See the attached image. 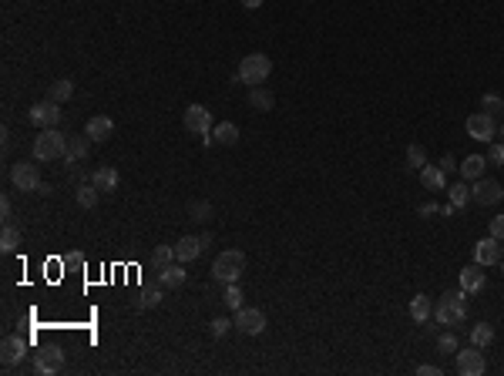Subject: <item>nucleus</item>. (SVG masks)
<instances>
[{
  "label": "nucleus",
  "instance_id": "38",
  "mask_svg": "<svg viewBox=\"0 0 504 376\" xmlns=\"http://www.w3.org/2000/svg\"><path fill=\"white\" fill-rule=\"evenodd\" d=\"M232 326H235L232 319H226V316H215V319L209 323V333H212L215 339H222V336H226V333H229V329H232Z\"/></svg>",
  "mask_w": 504,
  "mask_h": 376
},
{
  "label": "nucleus",
  "instance_id": "14",
  "mask_svg": "<svg viewBox=\"0 0 504 376\" xmlns=\"http://www.w3.org/2000/svg\"><path fill=\"white\" fill-rule=\"evenodd\" d=\"M91 185L98 188L101 195H111V192H118V185H122V175H118V168H111V165H101L91 172Z\"/></svg>",
  "mask_w": 504,
  "mask_h": 376
},
{
  "label": "nucleus",
  "instance_id": "40",
  "mask_svg": "<svg viewBox=\"0 0 504 376\" xmlns=\"http://www.w3.org/2000/svg\"><path fill=\"white\" fill-rule=\"evenodd\" d=\"M437 168H440V172H444V175H451V172H457V168H461V165H457V161H454V155H444V158H440V161H437Z\"/></svg>",
  "mask_w": 504,
  "mask_h": 376
},
{
  "label": "nucleus",
  "instance_id": "22",
  "mask_svg": "<svg viewBox=\"0 0 504 376\" xmlns=\"http://www.w3.org/2000/svg\"><path fill=\"white\" fill-rule=\"evenodd\" d=\"M185 269L182 266H165V269H158V282H162V289H178V286H185Z\"/></svg>",
  "mask_w": 504,
  "mask_h": 376
},
{
  "label": "nucleus",
  "instance_id": "19",
  "mask_svg": "<svg viewBox=\"0 0 504 376\" xmlns=\"http://www.w3.org/2000/svg\"><path fill=\"white\" fill-rule=\"evenodd\" d=\"M484 168H487V158L484 155H467L464 161H461V178L464 181H478V178H484Z\"/></svg>",
  "mask_w": 504,
  "mask_h": 376
},
{
  "label": "nucleus",
  "instance_id": "43",
  "mask_svg": "<svg viewBox=\"0 0 504 376\" xmlns=\"http://www.w3.org/2000/svg\"><path fill=\"white\" fill-rule=\"evenodd\" d=\"M417 376H444V373H440V366H424V363H420V366H417Z\"/></svg>",
  "mask_w": 504,
  "mask_h": 376
},
{
  "label": "nucleus",
  "instance_id": "5",
  "mask_svg": "<svg viewBox=\"0 0 504 376\" xmlns=\"http://www.w3.org/2000/svg\"><path fill=\"white\" fill-rule=\"evenodd\" d=\"M10 181H14V188H21V192H37L44 181H41V168L34 165V161H17L14 168H10Z\"/></svg>",
  "mask_w": 504,
  "mask_h": 376
},
{
  "label": "nucleus",
  "instance_id": "32",
  "mask_svg": "<svg viewBox=\"0 0 504 376\" xmlns=\"http://www.w3.org/2000/svg\"><path fill=\"white\" fill-rule=\"evenodd\" d=\"M162 299H165L162 289H142V293L135 296V306H138V309H155V306H162Z\"/></svg>",
  "mask_w": 504,
  "mask_h": 376
},
{
  "label": "nucleus",
  "instance_id": "13",
  "mask_svg": "<svg viewBox=\"0 0 504 376\" xmlns=\"http://www.w3.org/2000/svg\"><path fill=\"white\" fill-rule=\"evenodd\" d=\"M474 262H478V266H498V262H501V242H498L494 235L478 239V242H474Z\"/></svg>",
  "mask_w": 504,
  "mask_h": 376
},
{
  "label": "nucleus",
  "instance_id": "39",
  "mask_svg": "<svg viewBox=\"0 0 504 376\" xmlns=\"http://www.w3.org/2000/svg\"><path fill=\"white\" fill-rule=\"evenodd\" d=\"M487 165H501L504 168V145H498V141H491V148H487Z\"/></svg>",
  "mask_w": 504,
  "mask_h": 376
},
{
  "label": "nucleus",
  "instance_id": "3",
  "mask_svg": "<svg viewBox=\"0 0 504 376\" xmlns=\"http://www.w3.org/2000/svg\"><path fill=\"white\" fill-rule=\"evenodd\" d=\"M68 155V138L57 131V128H44L37 138H34V158L37 161H57Z\"/></svg>",
  "mask_w": 504,
  "mask_h": 376
},
{
  "label": "nucleus",
  "instance_id": "25",
  "mask_svg": "<svg viewBox=\"0 0 504 376\" xmlns=\"http://www.w3.org/2000/svg\"><path fill=\"white\" fill-rule=\"evenodd\" d=\"M212 138H215V145H226V148H232V145L239 141V128L232 125V121H222V125L212 128Z\"/></svg>",
  "mask_w": 504,
  "mask_h": 376
},
{
  "label": "nucleus",
  "instance_id": "45",
  "mask_svg": "<svg viewBox=\"0 0 504 376\" xmlns=\"http://www.w3.org/2000/svg\"><path fill=\"white\" fill-rule=\"evenodd\" d=\"M239 3H242V7H246V10H259V7H262V3H266V0H239Z\"/></svg>",
  "mask_w": 504,
  "mask_h": 376
},
{
  "label": "nucleus",
  "instance_id": "17",
  "mask_svg": "<svg viewBox=\"0 0 504 376\" xmlns=\"http://www.w3.org/2000/svg\"><path fill=\"white\" fill-rule=\"evenodd\" d=\"M84 135L91 138V141H111V135H115V121L111 118H104V115H95L88 125H84Z\"/></svg>",
  "mask_w": 504,
  "mask_h": 376
},
{
  "label": "nucleus",
  "instance_id": "31",
  "mask_svg": "<svg viewBox=\"0 0 504 376\" xmlns=\"http://www.w3.org/2000/svg\"><path fill=\"white\" fill-rule=\"evenodd\" d=\"M172 262H175V246H155V252H151V266L155 269H165Z\"/></svg>",
  "mask_w": 504,
  "mask_h": 376
},
{
  "label": "nucleus",
  "instance_id": "6",
  "mask_svg": "<svg viewBox=\"0 0 504 376\" xmlns=\"http://www.w3.org/2000/svg\"><path fill=\"white\" fill-rule=\"evenodd\" d=\"M182 125L188 135H209L212 131V111L205 104H188L185 115H182Z\"/></svg>",
  "mask_w": 504,
  "mask_h": 376
},
{
  "label": "nucleus",
  "instance_id": "42",
  "mask_svg": "<svg viewBox=\"0 0 504 376\" xmlns=\"http://www.w3.org/2000/svg\"><path fill=\"white\" fill-rule=\"evenodd\" d=\"M10 215H14V205H10V199L3 195V199H0V219H3V226L10 222Z\"/></svg>",
  "mask_w": 504,
  "mask_h": 376
},
{
  "label": "nucleus",
  "instance_id": "12",
  "mask_svg": "<svg viewBox=\"0 0 504 376\" xmlns=\"http://www.w3.org/2000/svg\"><path fill=\"white\" fill-rule=\"evenodd\" d=\"M454 366H457L461 376H481L487 370V363H484V356H481V346H474V350H457Z\"/></svg>",
  "mask_w": 504,
  "mask_h": 376
},
{
  "label": "nucleus",
  "instance_id": "36",
  "mask_svg": "<svg viewBox=\"0 0 504 376\" xmlns=\"http://www.w3.org/2000/svg\"><path fill=\"white\" fill-rule=\"evenodd\" d=\"M188 219H195V222L212 219V201H192V205H188Z\"/></svg>",
  "mask_w": 504,
  "mask_h": 376
},
{
  "label": "nucleus",
  "instance_id": "47",
  "mask_svg": "<svg viewBox=\"0 0 504 376\" xmlns=\"http://www.w3.org/2000/svg\"><path fill=\"white\" fill-rule=\"evenodd\" d=\"M501 135H504V128H501Z\"/></svg>",
  "mask_w": 504,
  "mask_h": 376
},
{
  "label": "nucleus",
  "instance_id": "16",
  "mask_svg": "<svg viewBox=\"0 0 504 376\" xmlns=\"http://www.w3.org/2000/svg\"><path fill=\"white\" fill-rule=\"evenodd\" d=\"M487 286V276H484V266H467V269H461V289L467 293V296H474V293H481Z\"/></svg>",
  "mask_w": 504,
  "mask_h": 376
},
{
  "label": "nucleus",
  "instance_id": "18",
  "mask_svg": "<svg viewBox=\"0 0 504 376\" xmlns=\"http://www.w3.org/2000/svg\"><path fill=\"white\" fill-rule=\"evenodd\" d=\"M205 249V242H202V235H182L175 246V259L178 262H195Z\"/></svg>",
  "mask_w": 504,
  "mask_h": 376
},
{
  "label": "nucleus",
  "instance_id": "4",
  "mask_svg": "<svg viewBox=\"0 0 504 376\" xmlns=\"http://www.w3.org/2000/svg\"><path fill=\"white\" fill-rule=\"evenodd\" d=\"M246 273V255L239 249H226L215 255V262H212V276L219 279V282H239V276Z\"/></svg>",
  "mask_w": 504,
  "mask_h": 376
},
{
  "label": "nucleus",
  "instance_id": "23",
  "mask_svg": "<svg viewBox=\"0 0 504 376\" xmlns=\"http://www.w3.org/2000/svg\"><path fill=\"white\" fill-rule=\"evenodd\" d=\"M430 316H434V306H430L427 296H424V293L414 296V299H410V319L424 326V323H430Z\"/></svg>",
  "mask_w": 504,
  "mask_h": 376
},
{
  "label": "nucleus",
  "instance_id": "44",
  "mask_svg": "<svg viewBox=\"0 0 504 376\" xmlns=\"http://www.w3.org/2000/svg\"><path fill=\"white\" fill-rule=\"evenodd\" d=\"M437 212H440V208H437L434 201H427V205H420V215H424V219H430V215H437Z\"/></svg>",
  "mask_w": 504,
  "mask_h": 376
},
{
  "label": "nucleus",
  "instance_id": "37",
  "mask_svg": "<svg viewBox=\"0 0 504 376\" xmlns=\"http://www.w3.org/2000/svg\"><path fill=\"white\" fill-rule=\"evenodd\" d=\"M437 353H440V356L457 353V336H454V333H440V336H437Z\"/></svg>",
  "mask_w": 504,
  "mask_h": 376
},
{
  "label": "nucleus",
  "instance_id": "7",
  "mask_svg": "<svg viewBox=\"0 0 504 376\" xmlns=\"http://www.w3.org/2000/svg\"><path fill=\"white\" fill-rule=\"evenodd\" d=\"M467 138H474V141H484V145H491L494 141V135H498V125H494V118L491 115H484V111H474L471 118H467Z\"/></svg>",
  "mask_w": 504,
  "mask_h": 376
},
{
  "label": "nucleus",
  "instance_id": "41",
  "mask_svg": "<svg viewBox=\"0 0 504 376\" xmlns=\"http://www.w3.org/2000/svg\"><path fill=\"white\" fill-rule=\"evenodd\" d=\"M491 235H494L498 242H504V215H494V219H491Z\"/></svg>",
  "mask_w": 504,
  "mask_h": 376
},
{
  "label": "nucleus",
  "instance_id": "10",
  "mask_svg": "<svg viewBox=\"0 0 504 376\" xmlns=\"http://www.w3.org/2000/svg\"><path fill=\"white\" fill-rule=\"evenodd\" d=\"M30 125L34 128H57V121H61V104H54V101H37L34 108H30Z\"/></svg>",
  "mask_w": 504,
  "mask_h": 376
},
{
  "label": "nucleus",
  "instance_id": "33",
  "mask_svg": "<svg viewBox=\"0 0 504 376\" xmlns=\"http://www.w3.org/2000/svg\"><path fill=\"white\" fill-rule=\"evenodd\" d=\"M407 165L414 168V172H420L424 165H427V151H424V145H407Z\"/></svg>",
  "mask_w": 504,
  "mask_h": 376
},
{
  "label": "nucleus",
  "instance_id": "30",
  "mask_svg": "<svg viewBox=\"0 0 504 376\" xmlns=\"http://www.w3.org/2000/svg\"><path fill=\"white\" fill-rule=\"evenodd\" d=\"M17 246H21V228H14L10 222H7L3 232H0V252H3V255H10Z\"/></svg>",
  "mask_w": 504,
  "mask_h": 376
},
{
  "label": "nucleus",
  "instance_id": "28",
  "mask_svg": "<svg viewBox=\"0 0 504 376\" xmlns=\"http://www.w3.org/2000/svg\"><path fill=\"white\" fill-rule=\"evenodd\" d=\"M491 343H494V326H491V323H478V326H471V346L487 350Z\"/></svg>",
  "mask_w": 504,
  "mask_h": 376
},
{
  "label": "nucleus",
  "instance_id": "20",
  "mask_svg": "<svg viewBox=\"0 0 504 376\" xmlns=\"http://www.w3.org/2000/svg\"><path fill=\"white\" fill-rule=\"evenodd\" d=\"M420 185H424L427 192H444V188H447V175H444L437 165H424V168H420Z\"/></svg>",
  "mask_w": 504,
  "mask_h": 376
},
{
  "label": "nucleus",
  "instance_id": "15",
  "mask_svg": "<svg viewBox=\"0 0 504 376\" xmlns=\"http://www.w3.org/2000/svg\"><path fill=\"white\" fill-rule=\"evenodd\" d=\"M24 353H27L24 336H7L3 346H0V363H3V366H17V363L24 359Z\"/></svg>",
  "mask_w": 504,
  "mask_h": 376
},
{
  "label": "nucleus",
  "instance_id": "29",
  "mask_svg": "<svg viewBox=\"0 0 504 376\" xmlns=\"http://www.w3.org/2000/svg\"><path fill=\"white\" fill-rule=\"evenodd\" d=\"M98 195H101V192L91 185V181H81V185H77V205H81V208H88V212H91V208L98 205Z\"/></svg>",
  "mask_w": 504,
  "mask_h": 376
},
{
  "label": "nucleus",
  "instance_id": "24",
  "mask_svg": "<svg viewBox=\"0 0 504 376\" xmlns=\"http://www.w3.org/2000/svg\"><path fill=\"white\" fill-rule=\"evenodd\" d=\"M447 192H451V205H457V212H461L464 205L474 201V195H471V181H454V185H447Z\"/></svg>",
  "mask_w": 504,
  "mask_h": 376
},
{
  "label": "nucleus",
  "instance_id": "35",
  "mask_svg": "<svg viewBox=\"0 0 504 376\" xmlns=\"http://www.w3.org/2000/svg\"><path fill=\"white\" fill-rule=\"evenodd\" d=\"M481 108H484V115H491V118H498V115H504V98H498V95H484L481 98Z\"/></svg>",
  "mask_w": 504,
  "mask_h": 376
},
{
  "label": "nucleus",
  "instance_id": "8",
  "mask_svg": "<svg viewBox=\"0 0 504 376\" xmlns=\"http://www.w3.org/2000/svg\"><path fill=\"white\" fill-rule=\"evenodd\" d=\"M57 370H64V350L61 346H44L34 356V373L37 376H54Z\"/></svg>",
  "mask_w": 504,
  "mask_h": 376
},
{
  "label": "nucleus",
  "instance_id": "48",
  "mask_svg": "<svg viewBox=\"0 0 504 376\" xmlns=\"http://www.w3.org/2000/svg\"><path fill=\"white\" fill-rule=\"evenodd\" d=\"M501 255H504V252H501Z\"/></svg>",
  "mask_w": 504,
  "mask_h": 376
},
{
  "label": "nucleus",
  "instance_id": "34",
  "mask_svg": "<svg viewBox=\"0 0 504 376\" xmlns=\"http://www.w3.org/2000/svg\"><path fill=\"white\" fill-rule=\"evenodd\" d=\"M222 302H226L232 313H239L242 309V289H239V282H226V293H222Z\"/></svg>",
  "mask_w": 504,
  "mask_h": 376
},
{
  "label": "nucleus",
  "instance_id": "27",
  "mask_svg": "<svg viewBox=\"0 0 504 376\" xmlns=\"http://www.w3.org/2000/svg\"><path fill=\"white\" fill-rule=\"evenodd\" d=\"M75 95V81H68V77H61V81H54L48 91V101H54V104H64V101Z\"/></svg>",
  "mask_w": 504,
  "mask_h": 376
},
{
  "label": "nucleus",
  "instance_id": "46",
  "mask_svg": "<svg viewBox=\"0 0 504 376\" xmlns=\"http://www.w3.org/2000/svg\"><path fill=\"white\" fill-rule=\"evenodd\" d=\"M501 273H504V255H501Z\"/></svg>",
  "mask_w": 504,
  "mask_h": 376
},
{
  "label": "nucleus",
  "instance_id": "2",
  "mask_svg": "<svg viewBox=\"0 0 504 376\" xmlns=\"http://www.w3.org/2000/svg\"><path fill=\"white\" fill-rule=\"evenodd\" d=\"M269 75H273V61H269L266 54H246V57L239 61L235 81H242V84H249V88H259Z\"/></svg>",
  "mask_w": 504,
  "mask_h": 376
},
{
  "label": "nucleus",
  "instance_id": "11",
  "mask_svg": "<svg viewBox=\"0 0 504 376\" xmlns=\"http://www.w3.org/2000/svg\"><path fill=\"white\" fill-rule=\"evenodd\" d=\"M471 195L478 205H498V201H504V188L494 178H478V181H471Z\"/></svg>",
  "mask_w": 504,
  "mask_h": 376
},
{
  "label": "nucleus",
  "instance_id": "26",
  "mask_svg": "<svg viewBox=\"0 0 504 376\" xmlns=\"http://www.w3.org/2000/svg\"><path fill=\"white\" fill-rule=\"evenodd\" d=\"M249 104L255 111H273L276 98H273V91H266V88L259 84V88H249Z\"/></svg>",
  "mask_w": 504,
  "mask_h": 376
},
{
  "label": "nucleus",
  "instance_id": "9",
  "mask_svg": "<svg viewBox=\"0 0 504 376\" xmlns=\"http://www.w3.org/2000/svg\"><path fill=\"white\" fill-rule=\"evenodd\" d=\"M235 329L246 333V336H259V333L266 329V313L255 309V306H242V309L235 313Z\"/></svg>",
  "mask_w": 504,
  "mask_h": 376
},
{
  "label": "nucleus",
  "instance_id": "1",
  "mask_svg": "<svg viewBox=\"0 0 504 376\" xmlns=\"http://www.w3.org/2000/svg\"><path fill=\"white\" fill-rule=\"evenodd\" d=\"M467 319V293L461 289V293H444L437 306H434V323H440V326H457V323H464Z\"/></svg>",
  "mask_w": 504,
  "mask_h": 376
},
{
  "label": "nucleus",
  "instance_id": "21",
  "mask_svg": "<svg viewBox=\"0 0 504 376\" xmlns=\"http://www.w3.org/2000/svg\"><path fill=\"white\" fill-rule=\"evenodd\" d=\"M88 148H91V138H88V135H75V138H68V155H64V161H68V165L84 161V158H88Z\"/></svg>",
  "mask_w": 504,
  "mask_h": 376
}]
</instances>
